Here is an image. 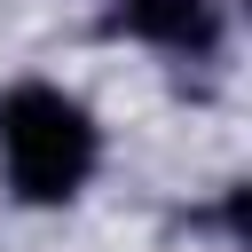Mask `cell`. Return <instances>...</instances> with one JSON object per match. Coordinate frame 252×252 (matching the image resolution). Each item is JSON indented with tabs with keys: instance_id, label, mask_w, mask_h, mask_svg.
<instances>
[{
	"instance_id": "1",
	"label": "cell",
	"mask_w": 252,
	"mask_h": 252,
	"mask_svg": "<svg viewBox=\"0 0 252 252\" xmlns=\"http://www.w3.org/2000/svg\"><path fill=\"white\" fill-rule=\"evenodd\" d=\"M0 165L16 181V197L32 205H63L79 197V181L94 173V118L87 102H71L63 87H8L0 94Z\"/></svg>"
},
{
	"instance_id": "2",
	"label": "cell",
	"mask_w": 252,
	"mask_h": 252,
	"mask_svg": "<svg viewBox=\"0 0 252 252\" xmlns=\"http://www.w3.org/2000/svg\"><path fill=\"white\" fill-rule=\"evenodd\" d=\"M118 32L150 39V47H181V55H205L220 39V8L213 0H118Z\"/></svg>"
}]
</instances>
